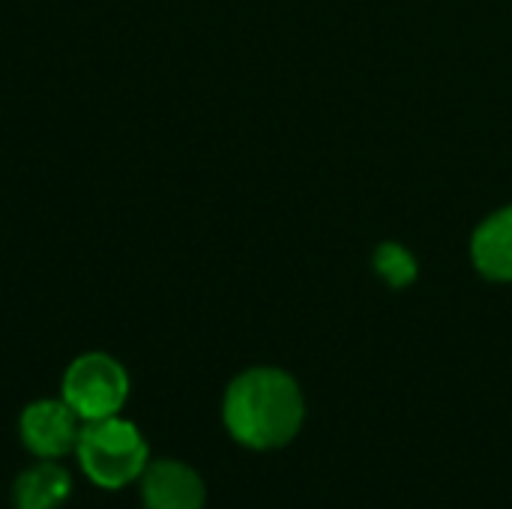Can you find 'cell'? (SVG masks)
<instances>
[{"instance_id": "obj_1", "label": "cell", "mask_w": 512, "mask_h": 509, "mask_svg": "<svg viewBox=\"0 0 512 509\" xmlns=\"http://www.w3.org/2000/svg\"><path fill=\"white\" fill-rule=\"evenodd\" d=\"M222 420L228 435L258 453L288 447L306 420V399L300 384L273 366L240 372L222 402Z\"/></svg>"}, {"instance_id": "obj_4", "label": "cell", "mask_w": 512, "mask_h": 509, "mask_svg": "<svg viewBox=\"0 0 512 509\" xmlns=\"http://www.w3.org/2000/svg\"><path fill=\"white\" fill-rule=\"evenodd\" d=\"M84 420L63 399H36L21 411L18 432L24 447L39 459H60L75 453Z\"/></svg>"}, {"instance_id": "obj_5", "label": "cell", "mask_w": 512, "mask_h": 509, "mask_svg": "<svg viewBox=\"0 0 512 509\" xmlns=\"http://www.w3.org/2000/svg\"><path fill=\"white\" fill-rule=\"evenodd\" d=\"M141 501L147 509H204L207 486L192 465L162 459L141 474Z\"/></svg>"}, {"instance_id": "obj_3", "label": "cell", "mask_w": 512, "mask_h": 509, "mask_svg": "<svg viewBox=\"0 0 512 509\" xmlns=\"http://www.w3.org/2000/svg\"><path fill=\"white\" fill-rule=\"evenodd\" d=\"M60 399L84 423L114 417V414H120V408L129 399V375L114 357H108L102 351L81 354L63 372Z\"/></svg>"}, {"instance_id": "obj_8", "label": "cell", "mask_w": 512, "mask_h": 509, "mask_svg": "<svg viewBox=\"0 0 512 509\" xmlns=\"http://www.w3.org/2000/svg\"><path fill=\"white\" fill-rule=\"evenodd\" d=\"M378 270L393 282V285H405L414 276V261L408 258V252H402L399 246H384L378 255Z\"/></svg>"}, {"instance_id": "obj_2", "label": "cell", "mask_w": 512, "mask_h": 509, "mask_svg": "<svg viewBox=\"0 0 512 509\" xmlns=\"http://www.w3.org/2000/svg\"><path fill=\"white\" fill-rule=\"evenodd\" d=\"M75 456L84 477L99 489H123L141 480V474L150 465L144 435L138 432L135 423L123 420L120 414L87 420L81 426Z\"/></svg>"}, {"instance_id": "obj_7", "label": "cell", "mask_w": 512, "mask_h": 509, "mask_svg": "<svg viewBox=\"0 0 512 509\" xmlns=\"http://www.w3.org/2000/svg\"><path fill=\"white\" fill-rule=\"evenodd\" d=\"M72 495V477L54 465V459H42L15 477L12 504L15 509H60Z\"/></svg>"}, {"instance_id": "obj_6", "label": "cell", "mask_w": 512, "mask_h": 509, "mask_svg": "<svg viewBox=\"0 0 512 509\" xmlns=\"http://www.w3.org/2000/svg\"><path fill=\"white\" fill-rule=\"evenodd\" d=\"M477 270L492 282H512V204L492 213L471 240Z\"/></svg>"}]
</instances>
